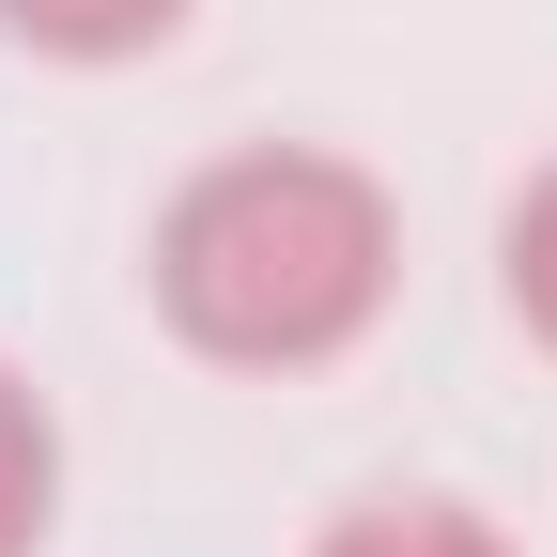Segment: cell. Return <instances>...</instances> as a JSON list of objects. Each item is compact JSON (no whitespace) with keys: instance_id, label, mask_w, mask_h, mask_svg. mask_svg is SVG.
Segmentation results:
<instances>
[{"instance_id":"cell-1","label":"cell","mask_w":557,"mask_h":557,"mask_svg":"<svg viewBox=\"0 0 557 557\" xmlns=\"http://www.w3.org/2000/svg\"><path fill=\"white\" fill-rule=\"evenodd\" d=\"M403 218L357 156L310 139H248V156L186 171L156 218V310L201 341L218 372H325L387 325Z\"/></svg>"},{"instance_id":"cell-2","label":"cell","mask_w":557,"mask_h":557,"mask_svg":"<svg viewBox=\"0 0 557 557\" xmlns=\"http://www.w3.org/2000/svg\"><path fill=\"white\" fill-rule=\"evenodd\" d=\"M201 16V0H0V32L47 47V62H139V47H171Z\"/></svg>"},{"instance_id":"cell-3","label":"cell","mask_w":557,"mask_h":557,"mask_svg":"<svg viewBox=\"0 0 557 557\" xmlns=\"http://www.w3.org/2000/svg\"><path fill=\"white\" fill-rule=\"evenodd\" d=\"M310 557H511L480 511H449V496H372V511H341Z\"/></svg>"},{"instance_id":"cell-4","label":"cell","mask_w":557,"mask_h":557,"mask_svg":"<svg viewBox=\"0 0 557 557\" xmlns=\"http://www.w3.org/2000/svg\"><path fill=\"white\" fill-rule=\"evenodd\" d=\"M47 511H62V434H47V403L0 372V557H32Z\"/></svg>"},{"instance_id":"cell-5","label":"cell","mask_w":557,"mask_h":557,"mask_svg":"<svg viewBox=\"0 0 557 557\" xmlns=\"http://www.w3.org/2000/svg\"><path fill=\"white\" fill-rule=\"evenodd\" d=\"M496 263H511V310H527V341L557 357V171L511 201V233H496Z\"/></svg>"}]
</instances>
